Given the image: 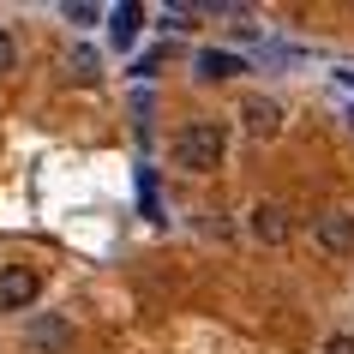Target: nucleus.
Returning a JSON list of instances; mask_svg holds the SVG:
<instances>
[{
  "instance_id": "f03ea898",
  "label": "nucleus",
  "mask_w": 354,
  "mask_h": 354,
  "mask_svg": "<svg viewBox=\"0 0 354 354\" xmlns=\"http://www.w3.org/2000/svg\"><path fill=\"white\" fill-rule=\"evenodd\" d=\"M313 241H318L324 259H348V252H354V210H342V205L318 210V216H313Z\"/></svg>"
},
{
  "instance_id": "9b49d317",
  "label": "nucleus",
  "mask_w": 354,
  "mask_h": 354,
  "mask_svg": "<svg viewBox=\"0 0 354 354\" xmlns=\"http://www.w3.org/2000/svg\"><path fill=\"white\" fill-rule=\"evenodd\" d=\"M318 354H354V336L348 330H336V336H324V348Z\"/></svg>"
},
{
  "instance_id": "0eeeda50",
  "label": "nucleus",
  "mask_w": 354,
  "mask_h": 354,
  "mask_svg": "<svg viewBox=\"0 0 354 354\" xmlns=\"http://www.w3.org/2000/svg\"><path fill=\"white\" fill-rule=\"evenodd\" d=\"M241 66H246V60H241V55H228V48H205V55H198V78H210V84L234 78Z\"/></svg>"
},
{
  "instance_id": "1a4fd4ad",
  "label": "nucleus",
  "mask_w": 354,
  "mask_h": 354,
  "mask_svg": "<svg viewBox=\"0 0 354 354\" xmlns=\"http://www.w3.org/2000/svg\"><path fill=\"white\" fill-rule=\"evenodd\" d=\"M138 19H145V6H132V0H127V6H114V42L138 37Z\"/></svg>"
},
{
  "instance_id": "39448f33",
  "label": "nucleus",
  "mask_w": 354,
  "mask_h": 354,
  "mask_svg": "<svg viewBox=\"0 0 354 354\" xmlns=\"http://www.w3.org/2000/svg\"><path fill=\"white\" fill-rule=\"evenodd\" d=\"M73 324H66V318H55V313H48V318H30V330H24V348H30V354H66V348H73Z\"/></svg>"
},
{
  "instance_id": "9d476101",
  "label": "nucleus",
  "mask_w": 354,
  "mask_h": 354,
  "mask_svg": "<svg viewBox=\"0 0 354 354\" xmlns=\"http://www.w3.org/2000/svg\"><path fill=\"white\" fill-rule=\"evenodd\" d=\"M6 73H19V37L12 30H0V78Z\"/></svg>"
},
{
  "instance_id": "7ed1b4c3",
  "label": "nucleus",
  "mask_w": 354,
  "mask_h": 354,
  "mask_svg": "<svg viewBox=\"0 0 354 354\" xmlns=\"http://www.w3.org/2000/svg\"><path fill=\"white\" fill-rule=\"evenodd\" d=\"M246 223H252V241L259 246H288L295 241V210L282 205V198H259Z\"/></svg>"
},
{
  "instance_id": "6e6552de",
  "label": "nucleus",
  "mask_w": 354,
  "mask_h": 354,
  "mask_svg": "<svg viewBox=\"0 0 354 354\" xmlns=\"http://www.w3.org/2000/svg\"><path fill=\"white\" fill-rule=\"evenodd\" d=\"M66 66H73V84H96V73H102V60H96V48H84V42H78L73 55H66Z\"/></svg>"
},
{
  "instance_id": "f257e3e1",
  "label": "nucleus",
  "mask_w": 354,
  "mask_h": 354,
  "mask_svg": "<svg viewBox=\"0 0 354 354\" xmlns=\"http://www.w3.org/2000/svg\"><path fill=\"white\" fill-rule=\"evenodd\" d=\"M168 162L187 168V174H223L228 162V127L223 120H192V127L174 132V145H168Z\"/></svg>"
},
{
  "instance_id": "423d86ee",
  "label": "nucleus",
  "mask_w": 354,
  "mask_h": 354,
  "mask_svg": "<svg viewBox=\"0 0 354 354\" xmlns=\"http://www.w3.org/2000/svg\"><path fill=\"white\" fill-rule=\"evenodd\" d=\"M241 127L252 132V138H277L282 132V109L270 102V96H246L241 102Z\"/></svg>"
},
{
  "instance_id": "20e7f679",
  "label": "nucleus",
  "mask_w": 354,
  "mask_h": 354,
  "mask_svg": "<svg viewBox=\"0 0 354 354\" xmlns=\"http://www.w3.org/2000/svg\"><path fill=\"white\" fill-rule=\"evenodd\" d=\"M42 300V270L30 264H0V313H24Z\"/></svg>"
}]
</instances>
